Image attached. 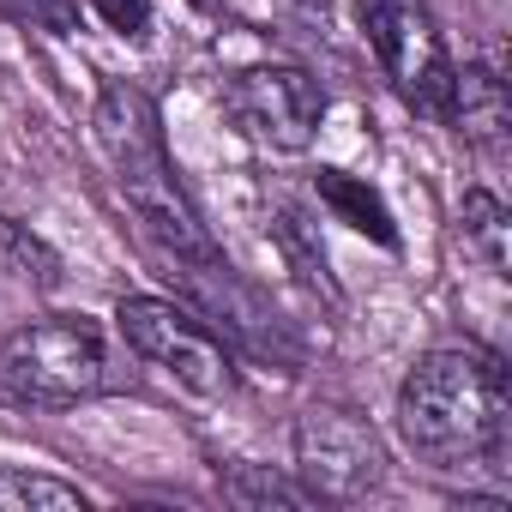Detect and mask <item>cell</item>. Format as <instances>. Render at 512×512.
Returning <instances> with one entry per match:
<instances>
[{
	"label": "cell",
	"mask_w": 512,
	"mask_h": 512,
	"mask_svg": "<svg viewBox=\"0 0 512 512\" xmlns=\"http://www.w3.org/2000/svg\"><path fill=\"white\" fill-rule=\"evenodd\" d=\"M398 440L428 470H500L512 440L506 368L488 350H428L398 386Z\"/></svg>",
	"instance_id": "obj_1"
},
{
	"label": "cell",
	"mask_w": 512,
	"mask_h": 512,
	"mask_svg": "<svg viewBox=\"0 0 512 512\" xmlns=\"http://www.w3.org/2000/svg\"><path fill=\"white\" fill-rule=\"evenodd\" d=\"M91 127H97V145H103V157H109V175H115L121 205L139 217V229L151 235V247L163 253V260H169V266L223 260L211 223L199 217V205H193V193H187L175 157H169L157 103H151L139 85H103Z\"/></svg>",
	"instance_id": "obj_2"
},
{
	"label": "cell",
	"mask_w": 512,
	"mask_h": 512,
	"mask_svg": "<svg viewBox=\"0 0 512 512\" xmlns=\"http://www.w3.org/2000/svg\"><path fill=\"white\" fill-rule=\"evenodd\" d=\"M133 350L91 314H37L0 338V392L31 410H73L133 386Z\"/></svg>",
	"instance_id": "obj_3"
},
{
	"label": "cell",
	"mask_w": 512,
	"mask_h": 512,
	"mask_svg": "<svg viewBox=\"0 0 512 512\" xmlns=\"http://www.w3.org/2000/svg\"><path fill=\"white\" fill-rule=\"evenodd\" d=\"M362 13V37L386 73V85L404 97V109H416L422 121L452 127V103H458V61L434 25V13L422 0H356Z\"/></svg>",
	"instance_id": "obj_4"
},
{
	"label": "cell",
	"mask_w": 512,
	"mask_h": 512,
	"mask_svg": "<svg viewBox=\"0 0 512 512\" xmlns=\"http://www.w3.org/2000/svg\"><path fill=\"white\" fill-rule=\"evenodd\" d=\"M115 332L139 362L163 368L181 392H193V398H229L235 392V356L193 308L163 302V296H127L115 308Z\"/></svg>",
	"instance_id": "obj_5"
},
{
	"label": "cell",
	"mask_w": 512,
	"mask_h": 512,
	"mask_svg": "<svg viewBox=\"0 0 512 512\" xmlns=\"http://www.w3.org/2000/svg\"><path fill=\"white\" fill-rule=\"evenodd\" d=\"M386 440L374 434L368 416L344 404H314L296 416V476L314 500H368L386 482Z\"/></svg>",
	"instance_id": "obj_6"
},
{
	"label": "cell",
	"mask_w": 512,
	"mask_h": 512,
	"mask_svg": "<svg viewBox=\"0 0 512 512\" xmlns=\"http://www.w3.org/2000/svg\"><path fill=\"white\" fill-rule=\"evenodd\" d=\"M223 115L241 139H253L260 151L296 157L320 139L326 121V91L314 73L302 67H247L223 85Z\"/></svg>",
	"instance_id": "obj_7"
},
{
	"label": "cell",
	"mask_w": 512,
	"mask_h": 512,
	"mask_svg": "<svg viewBox=\"0 0 512 512\" xmlns=\"http://www.w3.org/2000/svg\"><path fill=\"white\" fill-rule=\"evenodd\" d=\"M314 193H320V205H326L338 223H350L356 235H368V241H380V247H398L392 205L380 199V187H374V181L344 175V169H320V175H314Z\"/></svg>",
	"instance_id": "obj_8"
},
{
	"label": "cell",
	"mask_w": 512,
	"mask_h": 512,
	"mask_svg": "<svg viewBox=\"0 0 512 512\" xmlns=\"http://www.w3.org/2000/svg\"><path fill=\"white\" fill-rule=\"evenodd\" d=\"M506 85L494 67H464L458 73V103H452V127H464L470 145H482L488 157L506 151Z\"/></svg>",
	"instance_id": "obj_9"
},
{
	"label": "cell",
	"mask_w": 512,
	"mask_h": 512,
	"mask_svg": "<svg viewBox=\"0 0 512 512\" xmlns=\"http://www.w3.org/2000/svg\"><path fill=\"white\" fill-rule=\"evenodd\" d=\"M61 284V260L43 247V235H31L25 223L13 217H0V290H55Z\"/></svg>",
	"instance_id": "obj_10"
},
{
	"label": "cell",
	"mask_w": 512,
	"mask_h": 512,
	"mask_svg": "<svg viewBox=\"0 0 512 512\" xmlns=\"http://www.w3.org/2000/svg\"><path fill=\"white\" fill-rule=\"evenodd\" d=\"M85 488L43 476V470H19V464H0V512H85Z\"/></svg>",
	"instance_id": "obj_11"
},
{
	"label": "cell",
	"mask_w": 512,
	"mask_h": 512,
	"mask_svg": "<svg viewBox=\"0 0 512 512\" xmlns=\"http://www.w3.org/2000/svg\"><path fill=\"white\" fill-rule=\"evenodd\" d=\"M506 241H512V217H506L500 193L470 187L464 193V247L488 266V278H506Z\"/></svg>",
	"instance_id": "obj_12"
},
{
	"label": "cell",
	"mask_w": 512,
	"mask_h": 512,
	"mask_svg": "<svg viewBox=\"0 0 512 512\" xmlns=\"http://www.w3.org/2000/svg\"><path fill=\"white\" fill-rule=\"evenodd\" d=\"M217 488L235 506H320L302 488V476H278L266 464H229V470H217Z\"/></svg>",
	"instance_id": "obj_13"
},
{
	"label": "cell",
	"mask_w": 512,
	"mask_h": 512,
	"mask_svg": "<svg viewBox=\"0 0 512 512\" xmlns=\"http://www.w3.org/2000/svg\"><path fill=\"white\" fill-rule=\"evenodd\" d=\"M85 7H91L115 37H127V43H145L151 25H157V7H151V0H85Z\"/></svg>",
	"instance_id": "obj_14"
},
{
	"label": "cell",
	"mask_w": 512,
	"mask_h": 512,
	"mask_svg": "<svg viewBox=\"0 0 512 512\" xmlns=\"http://www.w3.org/2000/svg\"><path fill=\"white\" fill-rule=\"evenodd\" d=\"M13 19H31L43 31H73V0H0Z\"/></svg>",
	"instance_id": "obj_15"
}]
</instances>
